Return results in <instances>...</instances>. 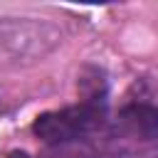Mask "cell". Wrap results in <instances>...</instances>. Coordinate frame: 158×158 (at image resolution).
<instances>
[{"label":"cell","mask_w":158,"mask_h":158,"mask_svg":"<svg viewBox=\"0 0 158 158\" xmlns=\"http://www.w3.org/2000/svg\"><path fill=\"white\" fill-rule=\"evenodd\" d=\"M64 42V32L47 17H0V69H25L44 62Z\"/></svg>","instance_id":"cell-1"},{"label":"cell","mask_w":158,"mask_h":158,"mask_svg":"<svg viewBox=\"0 0 158 158\" xmlns=\"http://www.w3.org/2000/svg\"><path fill=\"white\" fill-rule=\"evenodd\" d=\"M104 101H81L77 106L40 114L32 123V131L44 143H69L94 131L104 121Z\"/></svg>","instance_id":"cell-2"},{"label":"cell","mask_w":158,"mask_h":158,"mask_svg":"<svg viewBox=\"0 0 158 158\" xmlns=\"http://www.w3.org/2000/svg\"><path fill=\"white\" fill-rule=\"evenodd\" d=\"M118 121L136 138H153V136H158V109L153 104H146V101L128 104L121 111Z\"/></svg>","instance_id":"cell-3"}]
</instances>
